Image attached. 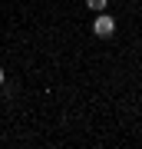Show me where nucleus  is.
Here are the masks:
<instances>
[{
  "label": "nucleus",
  "instance_id": "obj_1",
  "mask_svg": "<svg viewBox=\"0 0 142 149\" xmlns=\"http://www.w3.org/2000/svg\"><path fill=\"white\" fill-rule=\"evenodd\" d=\"M93 33H96V37H112V33H116V17H109V13H99V17H96V20H93Z\"/></svg>",
  "mask_w": 142,
  "mask_h": 149
},
{
  "label": "nucleus",
  "instance_id": "obj_2",
  "mask_svg": "<svg viewBox=\"0 0 142 149\" xmlns=\"http://www.w3.org/2000/svg\"><path fill=\"white\" fill-rule=\"evenodd\" d=\"M106 3H109V0H86V7H89L93 13H103V10H106Z\"/></svg>",
  "mask_w": 142,
  "mask_h": 149
},
{
  "label": "nucleus",
  "instance_id": "obj_3",
  "mask_svg": "<svg viewBox=\"0 0 142 149\" xmlns=\"http://www.w3.org/2000/svg\"><path fill=\"white\" fill-rule=\"evenodd\" d=\"M3 80H7V73H3V66H0V86H3Z\"/></svg>",
  "mask_w": 142,
  "mask_h": 149
}]
</instances>
